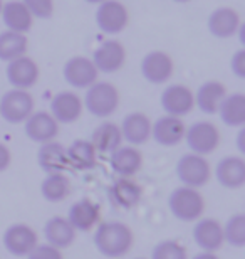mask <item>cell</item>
<instances>
[{
  "label": "cell",
  "instance_id": "3957f363",
  "mask_svg": "<svg viewBox=\"0 0 245 259\" xmlns=\"http://www.w3.org/2000/svg\"><path fill=\"white\" fill-rule=\"evenodd\" d=\"M82 106L89 115L96 118L111 116L116 113L119 106V91L118 88L106 81H96L94 84L86 90Z\"/></svg>",
  "mask_w": 245,
  "mask_h": 259
},
{
  "label": "cell",
  "instance_id": "ab89813d",
  "mask_svg": "<svg viewBox=\"0 0 245 259\" xmlns=\"http://www.w3.org/2000/svg\"><path fill=\"white\" fill-rule=\"evenodd\" d=\"M191 259H220L218 257L217 252H205V251H200L191 257Z\"/></svg>",
  "mask_w": 245,
  "mask_h": 259
},
{
  "label": "cell",
  "instance_id": "7402d4cb",
  "mask_svg": "<svg viewBox=\"0 0 245 259\" xmlns=\"http://www.w3.org/2000/svg\"><path fill=\"white\" fill-rule=\"evenodd\" d=\"M109 163L118 177H134L143 167V153L139 148L131 145H121L114 152L109 153Z\"/></svg>",
  "mask_w": 245,
  "mask_h": 259
},
{
  "label": "cell",
  "instance_id": "4fadbf2b",
  "mask_svg": "<svg viewBox=\"0 0 245 259\" xmlns=\"http://www.w3.org/2000/svg\"><path fill=\"white\" fill-rule=\"evenodd\" d=\"M212 174L223 189H242L245 185V160L240 155H227L218 160Z\"/></svg>",
  "mask_w": 245,
  "mask_h": 259
},
{
  "label": "cell",
  "instance_id": "cb8c5ba5",
  "mask_svg": "<svg viewBox=\"0 0 245 259\" xmlns=\"http://www.w3.org/2000/svg\"><path fill=\"white\" fill-rule=\"evenodd\" d=\"M37 165L45 174H66V170L69 168L66 147L57 140L39 145Z\"/></svg>",
  "mask_w": 245,
  "mask_h": 259
},
{
  "label": "cell",
  "instance_id": "83f0119b",
  "mask_svg": "<svg viewBox=\"0 0 245 259\" xmlns=\"http://www.w3.org/2000/svg\"><path fill=\"white\" fill-rule=\"evenodd\" d=\"M76 234L77 232L74 231V227H72L69 222H67L66 217H62V215L51 217L44 224L45 242L61 251L69 247L72 242L76 241Z\"/></svg>",
  "mask_w": 245,
  "mask_h": 259
},
{
  "label": "cell",
  "instance_id": "7c38bea8",
  "mask_svg": "<svg viewBox=\"0 0 245 259\" xmlns=\"http://www.w3.org/2000/svg\"><path fill=\"white\" fill-rule=\"evenodd\" d=\"M39 74L40 71L37 63L29 56H22V58L10 61L5 67V76H7V81L12 86V90L29 91L39 81Z\"/></svg>",
  "mask_w": 245,
  "mask_h": 259
},
{
  "label": "cell",
  "instance_id": "ba28073f",
  "mask_svg": "<svg viewBox=\"0 0 245 259\" xmlns=\"http://www.w3.org/2000/svg\"><path fill=\"white\" fill-rule=\"evenodd\" d=\"M94 20L101 32L108 35H116L126 29L129 14L124 4H121L119 0H104L97 5Z\"/></svg>",
  "mask_w": 245,
  "mask_h": 259
},
{
  "label": "cell",
  "instance_id": "603a6c76",
  "mask_svg": "<svg viewBox=\"0 0 245 259\" xmlns=\"http://www.w3.org/2000/svg\"><path fill=\"white\" fill-rule=\"evenodd\" d=\"M240 15L232 7H218L208 15L207 27L213 37L230 39L237 34L240 27Z\"/></svg>",
  "mask_w": 245,
  "mask_h": 259
},
{
  "label": "cell",
  "instance_id": "60d3db41",
  "mask_svg": "<svg viewBox=\"0 0 245 259\" xmlns=\"http://www.w3.org/2000/svg\"><path fill=\"white\" fill-rule=\"evenodd\" d=\"M84 2H87V4H96V5H99L101 2H104V0H84Z\"/></svg>",
  "mask_w": 245,
  "mask_h": 259
},
{
  "label": "cell",
  "instance_id": "2e32d148",
  "mask_svg": "<svg viewBox=\"0 0 245 259\" xmlns=\"http://www.w3.org/2000/svg\"><path fill=\"white\" fill-rule=\"evenodd\" d=\"M91 61L96 66L97 72L113 74V72H118L126 63V49H124V46L119 40H104L92 53Z\"/></svg>",
  "mask_w": 245,
  "mask_h": 259
},
{
  "label": "cell",
  "instance_id": "9a60e30c",
  "mask_svg": "<svg viewBox=\"0 0 245 259\" xmlns=\"http://www.w3.org/2000/svg\"><path fill=\"white\" fill-rule=\"evenodd\" d=\"M51 115L59 123V125H69L76 123L81 118L84 106H82V98L76 95L74 91H61L52 96L51 100Z\"/></svg>",
  "mask_w": 245,
  "mask_h": 259
},
{
  "label": "cell",
  "instance_id": "44dd1931",
  "mask_svg": "<svg viewBox=\"0 0 245 259\" xmlns=\"http://www.w3.org/2000/svg\"><path fill=\"white\" fill-rule=\"evenodd\" d=\"M143 190L134 182L133 179L118 177L114 182L108 187V199L109 202L121 210H129L136 207L141 200Z\"/></svg>",
  "mask_w": 245,
  "mask_h": 259
},
{
  "label": "cell",
  "instance_id": "30bf717a",
  "mask_svg": "<svg viewBox=\"0 0 245 259\" xmlns=\"http://www.w3.org/2000/svg\"><path fill=\"white\" fill-rule=\"evenodd\" d=\"M64 81L74 90H87L97 81L99 72L92 61L84 56H74L69 58L62 67Z\"/></svg>",
  "mask_w": 245,
  "mask_h": 259
},
{
  "label": "cell",
  "instance_id": "6da1fadb",
  "mask_svg": "<svg viewBox=\"0 0 245 259\" xmlns=\"http://www.w3.org/2000/svg\"><path fill=\"white\" fill-rule=\"evenodd\" d=\"M92 244L104 257L118 259L126 256L134 244L131 227L119 221L99 222L92 236Z\"/></svg>",
  "mask_w": 245,
  "mask_h": 259
},
{
  "label": "cell",
  "instance_id": "4316f807",
  "mask_svg": "<svg viewBox=\"0 0 245 259\" xmlns=\"http://www.w3.org/2000/svg\"><path fill=\"white\" fill-rule=\"evenodd\" d=\"M67 162H69V168L81 170H92L97 163V152L94 145L91 143V140L77 138L74 140L69 147H66Z\"/></svg>",
  "mask_w": 245,
  "mask_h": 259
},
{
  "label": "cell",
  "instance_id": "d6a6232c",
  "mask_svg": "<svg viewBox=\"0 0 245 259\" xmlns=\"http://www.w3.org/2000/svg\"><path fill=\"white\" fill-rule=\"evenodd\" d=\"M223 231V241L232 247H240L245 246V214L243 212H237L232 214L225 221V224H222Z\"/></svg>",
  "mask_w": 245,
  "mask_h": 259
},
{
  "label": "cell",
  "instance_id": "ee69618b",
  "mask_svg": "<svg viewBox=\"0 0 245 259\" xmlns=\"http://www.w3.org/2000/svg\"><path fill=\"white\" fill-rule=\"evenodd\" d=\"M134 259H146V257H134Z\"/></svg>",
  "mask_w": 245,
  "mask_h": 259
},
{
  "label": "cell",
  "instance_id": "ffe728a7",
  "mask_svg": "<svg viewBox=\"0 0 245 259\" xmlns=\"http://www.w3.org/2000/svg\"><path fill=\"white\" fill-rule=\"evenodd\" d=\"M66 219L74 227L76 232H87L96 229V226L101 222V209H99V205L94 200L81 199L71 205V209L67 210Z\"/></svg>",
  "mask_w": 245,
  "mask_h": 259
},
{
  "label": "cell",
  "instance_id": "b9f144b4",
  "mask_svg": "<svg viewBox=\"0 0 245 259\" xmlns=\"http://www.w3.org/2000/svg\"><path fill=\"white\" fill-rule=\"evenodd\" d=\"M173 2H176V4H186V2H190V0H173Z\"/></svg>",
  "mask_w": 245,
  "mask_h": 259
},
{
  "label": "cell",
  "instance_id": "8d00e7d4",
  "mask_svg": "<svg viewBox=\"0 0 245 259\" xmlns=\"http://www.w3.org/2000/svg\"><path fill=\"white\" fill-rule=\"evenodd\" d=\"M230 71L238 79H245V49H238L232 54Z\"/></svg>",
  "mask_w": 245,
  "mask_h": 259
},
{
  "label": "cell",
  "instance_id": "836d02e7",
  "mask_svg": "<svg viewBox=\"0 0 245 259\" xmlns=\"http://www.w3.org/2000/svg\"><path fill=\"white\" fill-rule=\"evenodd\" d=\"M151 259H188V252L180 241L163 239L153 247Z\"/></svg>",
  "mask_w": 245,
  "mask_h": 259
},
{
  "label": "cell",
  "instance_id": "f35d334b",
  "mask_svg": "<svg viewBox=\"0 0 245 259\" xmlns=\"http://www.w3.org/2000/svg\"><path fill=\"white\" fill-rule=\"evenodd\" d=\"M243 137H245V130L240 128V132H238V137H237V147H238V152H240V157H243V153H245Z\"/></svg>",
  "mask_w": 245,
  "mask_h": 259
},
{
  "label": "cell",
  "instance_id": "f546056e",
  "mask_svg": "<svg viewBox=\"0 0 245 259\" xmlns=\"http://www.w3.org/2000/svg\"><path fill=\"white\" fill-rule=\"evenodd\" d=\"M91 143L97 153H111L123 145V137L119 125L113 121H103L94 128L91 135Z\"/></svg>",
  "mask_w": 245,
  "mask_h": 259
},
{
  "label": "cell",
  "instance_id": "484cf974",
  "mask_svg": "<svg viewBox=\"0 0 245 259\" xmlns=\"http://www.w3.org/2000/svg\"><path fill=\"white\" fill-rule=\"evenodd\" d=\"M227 96V88L220 81H205L193 93L195 106L205 115H217L218 106Z\"/></svg>",
  "mask_w": 245,
  "mask_h": 259
},
{
  "label": "cell",
  "instance_id": "d6986e66",
  "mask_svg": "<svg viewBox=\"0 0 245 259\" xmlns=\"http://www.w3.org/2000/svg\"><path fill=\"white\" fill-rule=\"evenodd\" d=\"M119 130H121L123 142H126V145H131V147L138 148L151 140V120L141 111L128 113L123 118Z\"/></svg>",
  "mask_w": 245,
  "mask_h": 259
},
{
  "label": "cell",
  "instance_id": "5b68a950",
  "mask_svg": "<svg viewBox=\"0 0 245 259\" xmlns=\"http://www.w3.org/2000/svg\"><path fill=\"white\" fill-rule=\"evenodd\" d=\"M183 140L190 150V153L207 157V155L213 153L218 148L222 135L215 123L202 120V121L191 123L190 126H186Z\"/></svg>",
  "mask_w": 245,
  "mask_h": 259
},
{
  "label": "cell",
  "instance_id": "1f68e13d",
  "mask_svg": "<svg viewBox=\"0 0 245 259\" xmlns=\"http://www.w3.org/2000/svg\"><path fill=\"white\" fill-rule=\"evenodd\" d=\"M29 40L27 35L10 32V30H4L0 32V61L10 63V61L22 58L27 54Z\"/></svg>",
  "mask_w": 245,
  "mask_h": 259
},
{
  "label": "cell",
  "instance_id": "d590c367",
  "mask_svg": "<svg viewBox=\"0 0 245 259\" xmlns=\"http://www.w3.org/2000/svg\"><path fill=\"white\" fill-rule=\"evenodd\" d=\"M27 259H64V256H62L61 249L44 242V244L35 246L27 254Z\"/></svg>",
  "mask_w": 245,
  "mask_h": 259
},
{
  "label": "cell",
  "instance_id": "e575fe53",
  "mask_svg": "<svg viewBox=\"0 0 245 259\" xmlns=\"http://www.w3.org/2000/svg\"><path fill=\"white\" fill-rule=\"evenodd\" d=\"M34 19H51L54 14V0H20Z\"/></svg>",
  "mask_w": 245,
  "mask_h": 259
},
{
  "label": "cell",
  "instance_id": "4dcf8cb0",
  "mask_svg": "<svg viewBox=\"0 0 245 259\" xmlns=\"http://www.w3.org/2000/svg\"><path fill=\"white\" fill-rule=\"evenodd\" d=\"M39 190L45 202L57 204V202H62L69 197L71 180L66 174H45Z\"/></svg>",
  "mask_w": 245,
  "mask_h": 259
},
{
  "label": "cell",
  "instance_id": "d4e9b609",
  "mask_svg": "<svg viewBox=\"0 0 245 259\" xmlns=\"http://www.w3.org/2000/svg\"><path fill=\"white\" fill-rule=\"evenodd\" d=\"M0 17L4 20V25L10 32L17 34H27L32 29L34 17L30 15L27 7L20 0H9L2 5Z\"/></svg>",
  "mask_w": 245,
  "mask_h": 259
},
{
  "label": "cell",
  "instance_id": "7a4b0ae2",
  "mask_svg": "<svg viewBox=\"0 0 245 259\" xmlns=\"http://www.w3.org/2000/svg\"><path fill=\"white\" fill-rule=\"evenodd\" d=\"M207 202L198 189L178 185L168 195V209L175 219L181 222H197L203 217Z\"/></svg>",
  "mask_w": 245,
  "mask_h": 259
},
{
  "label": "cell",
  "instance_id": "5bb4252c",
  "mask_svg": "<svg viewBox=\"0 0 245 259\" xmlns=\"http://www.w3.org/2000/svg\"><path fill=\"white\" fill-rule=\"evenodd\" d=\"M191 237L198 249L205 252H217L225 244L222 224L213 217H200L197 222H193Z\"/></svg>",
  "mask_w": 245,
  "mask_h": 259
},
{
  "label": "cell",
  "instance_id": "74e56055",
  "mask_svg": "<svg viewBox=\"0 0 245 259\" xmlns=\"http://www.w3.org/2000/svg\"><path fill=\"white\" fill-rule=\"evenodd\" d=\"M10 163H12V153L7 145L0 142V174L5 172L10 167Z\"/></svg>",
  "mask_w": 245,
  "mask_h": 259
},
{
  "label": "cell",
  "instance_id": "e0dca14e",
  "mask_svg": "<svg viewBox=\"0 0 245 259\" xmlns=\"http://www.w3.org/2000/svg\"><path fill=\"white\" fill-rule=\"evenodd\" d=\"M24 133L34 143H47L57 138L59 135V123H57L49 111H34L24 121Z\"/></svg>",
  "mask_w": 245,
  "mask_h": 259
},
{
  "label": "cell",
  "instance_id": "8992f818",
  "mask_svg": "<svg viewBox=\"0 0 245 259\" xmlns=\"http://www.w3.org/2000/svg\"><path fill=\"white\" fill-rule=\"evenodd\" d=\"M34 113V96L24 90H9L0 98V116L10 125L24 123Z\"/></svg>",
  "mask_w": 245,
  "mask_h": 259
},
{
  "label": "cell",
  "instance_id": "8fae6325",
  "mask_svg": "<svg viewBox=\"0 0 245 259\" xmlns=\"http://www.w3.org/2000/svg\"><path fill=\"white\" fill-rule=\"evenodd\" d=\"M141 76L151 84H165L173 76L175 64L165 51H150L139 64Z\"/></svg>",
  "mask_w": 245,
  "mask_h": 259
},
{
  "label": "cell",
  "instance_id": "7bdbcfd3",
  "mask_svg": "<svg viewBox=\"0 0 245 259\" xmlns=\"http://www.w3.org/2000/svg\"><path fill=\"white\" fill-rule=\"evenodd\" d=\"M2 5H4V0H0V12H2Z\"/></svg>",
  "mask_w": 245,
  "mask_h": 259
},
{
  "label": "cell",
  "instance_id": "52a82bcc",
  "mask_svg": "<svg viewBox=\"0 0 245 259\" xmlns=\"http://www.w3.org/2000/svg\"><path fill=\"white\" fill-rule=\"evenodd\" d=\"M2 244L9 254L15 257H27V254L39 244V237L32 227L25 222H15L4 231Z\"/></svg>",
  "mask_w": 245,
  "mask_h": 259
},
{
  "label": "cell",
  "instance_id": "ac0fdd59",
  "mask_svg": "<svg viewBox=\"0 0 245 259\" xmlns=\"http://www.w3.org/2000/svg\"><path fill=\"white\" fill-rule=\"evenodd\" d=\"M185 130H186V125L183 123V118L163 115L155 123H151V138H153L160 147L171 148L183 142Z\"/></svg>",
  "mask_w": 245,
  "mask_h": 259
},
{
  "label": "cell",
  "instance_id": "9c48e42d",
  "mask_svg": "<svg viewBox=\"0 0 245 259\" xmlns=\"http://www.w3.org/2000/svg\"><path fill=\"white\" fill-rule=\"evenodd\" d=\"M160 105L165 115L183 118L195 108L193 91L185 84H170L160 95Z\"/></svg>",
  "mask_w": 245,
  "mask_h": 259
},
{
  "label": "cell",
  "instance_id": "277c9868",
  "mask_svg": "<svg viewBox=\"0 0 245 259\" xmlns=\"http://www.w3.org/2000/svg\"><path fill=\"white\" fill-rule=\"evenodd\" d=\"M175 175L181 185L200 190L210 182L212 167L207 157H200V155L188 152L178 158L175 165Z\"/></svg>",
  "mask_w": 245,
  "mask_h": 259
},
{
  "label": "cell",
  "instance_id": "f1b7e54d",
  "mask_svg": "<svg viewBox=\"0 0 245 259\" xmlns=\"http://www.w3.org/2000/svg\"><path fill=\"white\" fill-rule=\"evenodd\" d=\"M217 115L220 116L223 125L230 128H243L245 125V95L232 93L222 100Z\"/></svg>",
  "mask_w": 245,
  "mask_h": 259
}]
</instances>
